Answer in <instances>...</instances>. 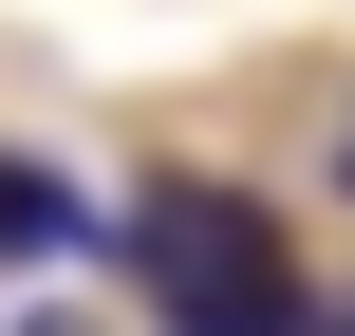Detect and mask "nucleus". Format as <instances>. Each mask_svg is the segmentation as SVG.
I'll use <instances>...</instances> for the list:
<instances>
[{"instance_id": "nucleus-1", "label": "nucleus", "mask_w": 355, "mask_h": 336, "mask_svg": "<svg viewBox=\"0 0 355 336\" xmlns=\"http://www.w3.org/2000/svg\"><path fill=\"white\" fill-rule=\"evenodd\" d=\"M112 262H131V299L168 336H318L281 224H262L243 187H131V206H112Z\"/></svg>"}, {"instance_id": "nucleus-2", "label": "nucleus", "mask_w": 355, "mask_h": 336, "mask_svg": "<svg viewBox=\"0 0 355 336\" xmlns=\"http://www.w3.org/2000/svg\"><path fill=\"white\" fill-rule=\"evenodd\" d=\"M19 336H94V318H19Z\"/></svg>"}, {"instance_id": "nucleus-3", "label": "nucleus", "mask_w": 355, "mask_h": 336, "mask_svg": "<svg viewBox=\"0 0 355 336\" xmlns=\"http://www.w3.org/2000/svg\"><path fill=\"white\" fill-rule=\"evenodd\" d=\"M337 168H355V150H337Z\"/></svg>"}, {"instance_id": "nucleus-4", "label": "nucleus", "mask_w": 355, "mask_h": 336, "mask_svg": "<svg viewBox=\"0 0 355 336\" xmlns=\"http://www.w3.org/2000/svg\"><path fill=\"white\" fill-rule=\"evenodd\" d=\"M337 336H355V318H337Z\"/></svg>"}]
</instances>
